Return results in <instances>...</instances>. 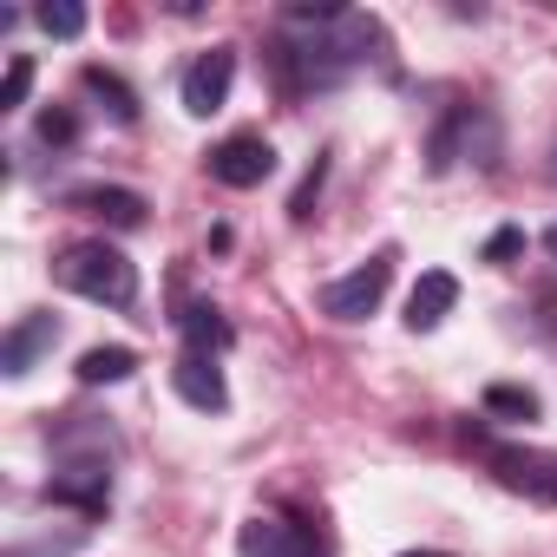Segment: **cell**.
<instances>
[{
    "mask_svg": "<svg viewBox=\"0 0 557 557\" xmlns=\"http://www.w3.org/2000/svg\"><path fill=\"white\" fill-rule=\"evenodd\" d=\"M66 203H73V210H92V216L112 223V230H138V223H145V197L125 190V184H86V190H73Z\"/></svg>",
    "mask_w": 557,
    "mask_h": 557,
    "instance_id": "cell-11",
    "label": "cell"
},
{
    "mask_svg": "<svg viewBox=\"0 0 557 557\" xmlns=\"http://www.w3.org/2000/svg\"><path fill=\"white\" fill-rule=\"evenodd\" d=\"M400 557H446V550H400Z\"/></svg>",
    "mask_w": 557,
    "mask_h": 557,
    "instance_id": "cell-23",
    "label": "cell"
},
{
    "mask_svg": "<svg viewBox=\"0 0 557 557\" xmlns=\"http://www.w3.org/2000/svg\"><path fill=\"white\" fill-rule=\"evenodd\" d=\"M132 368H138L132 348H86L79 355V381L86 387H119V381H132Z\"/></svg>",
    "mask_w": 557,
    "mask_h": 557,
    "instance_id": "cell-13",
    "label": "cell"
},
{
    "mask_svg": "<svg viewBox=\"0 0 557 557\" xmlns=\"http://www.w3.org/2000/svg\"><path fill=\"white\" fill-rule=\"evenodd\" d=\"M27 92H34V60H27V53H14V60H8V86H0V112L27 106Z\"/></svg>",
    "mask_w": 557,
    "mask_h": 557,
    "instance_id": "cell-18",
    "label": "cell"
},
{
    "mask_svg": "<svg viewBox=\"0 0 557 557\" xmlns=\"http://www.w3.org/2000/svg\"><path fill=\"white\" fill-rule=\"evenodd\" d=\"M230 86H236V47H210V53H197V60L184 66V112H197V119L223 112Z\"/></svg>",
    "mask_w": 557,
    "mask_h": 557,
    "instance_id": "cell-3",
    "label": "cell"
},
{
    "mask_svg": "<svg viewBox=\"0 0 557 557\" xmlns=\"http://www.w3.org/2000/svg\"><path fill=\"white\" fill-rule=\"evenodd\" d=\"M60 342V322L53 315H27V322H14L8 329V342H0V374H8V381H21L47 348Z\"/></svg>",
    "mask_w": 557,
    "mask_h": 557,
    "instance_id": "cell-10",
    "label": "cell"
},
{
    "mask_svg": "<svg viewBox=\"0 0 557 557\" xmlns=\"http://www.w3.org/2000/svg\"><path fill=\"white\" fill-rule=\"evenodd\" d=\"M47 505H79V511L92 518V511H106V505H112V472H106L99 459L66 466V472H53V479H47Z\"/></svg>",
    "mask_w": 557,
    "mask_h": 557,
    "instance_id": "cell-6",
    "label": "cell"
},
{
    "mask_svg": "<svg viewBox=\"0 0 557 557\" xmlns=\"http://www.w3.org/2000/svg\"><path fill=\"white\" fill-rule=\"evenodd\" d=\"M86 92H92V99H106V112H112L119 125H138V92H132L119 73H106V66H86Z\"/></svg>",
    "mask_w": 557,
    "mask_h": 557,
    "instance_id": "cell-14",
    "label": "cell"
},
{
    "mask_svg": "<svg viewBox=\"0 0 557 557\" xmlns=\"http://www.w3.org/2000/svg\"><path fill=\"white\" fill-rule=\"evenodd\" d=\"M34 21H40V34H53V40H79V34H86V8H73V0H47Z\"/></svg>",
    "mask_w": 557,
    "mask_h": 557,
    "instance_id": "cell-17",
    "label": "cell"
},
{
    "mask_svg": "<svg viewBox=\"0 0 557 557\" xmlns=\"http://www.w3.org/2000/svg\"><path fill=\"white\" fill-rule=\"evenodd\" d=\"M177 329H184L190 355H223V348H230V322H223V309H210V302H190V309L177 315Z\"/></svg>",
    "mask_w": 557,
    "mask_h": 557,
    "instance_id": "cell-12",
    "label": "cell"
},
{
    "mask_svg": "<svg viewBox=\"0 0 557 557\" xmlns=\"http://www.w3.org/2000/svg\"><path fill=\"white\" fill-rule=\"evenodd\" d=\"M269 171H275V151H269V138H256V132H236V138H223V145L210 151V177L230 184V190H256Z\"/></svg>",
    "mask_w": 557,
    "mask_h": 557,
    "instance_id": "cell-4",
    "label": "cell"
},
{
    "mask_svg": "<svg viewBox=\"0 0 557 557\" xmlns=\"http://www.w3.org/2000/svg\"><path fill=\"white\" fill-rule=\"evenodd\" d=\"M322 177H329V158H315V164H309V177H302V190L289 197V216H296V223H309V216H315V197H322Z\"/></svg>",
    "mask_w": 557,
    "mask_h": 557,
    "instance_id": "cell-19",
    "label": "cell"
},
{
    "mask_svg": "<svg viewBox=\"0 0 557 557\" xmlns=\"http://www.w3.org/2000/svg\"><path fill=\"white\" fill-rule=\"evenodd\" d=\"M73 138H79L73 112H40V145H73Z\"/></svg>",
    "mask_w": 557,
    "mask_h": 557,
    "instance_id": "cell-20",
    "label": "cell"
},
{
    "mask_svg": "<svg viewBox=\"0 0 557 557\" xmlns=\"http://www.w3.org/2000/svg\"><path fill=\"white\" fill-rule=\"evenodd\" d=\"M485 466L498 472V485L511 492H531L544 505H557V453H524V446H492Z\"/></svg>",
    "mask_w": 557,
    "mask_h": 557,
    "instance_id": "cell-5",
    "label": "cell"
},
{
    "mask_svg": "<svg viewBox=\"0 0 557 557\" xmlns=\"http://www.w3.org/2000/svg\"><path fill=\"white\" fill-rule=\"evenodd\" d=\"M236 550L243 557H315V537L302 524H283V518H249L236 531Z\"/></svg>",
    "mask_w": 557,
    "mask_h": 557,
    "instance_id": "cell-9",
    "label": "cell"
},
{
    "mask_svg": "<svg viewBox=\"0 0 557 557\" xmlns=\"http://www.w3.org/2000/svg\"><path fill=\"white\" fill-rule=\"evenodd\" d=\"M472 119H479V112H466V106H459V112H446V125H440V132H433V145H426V164H433V171H453L459 138L472 132Z\"/></svg>",
    "mask_w": 557,
    "mask_h": 557,
    "instance_id": "cell-15",
    "label": "cell"
},
{
    "mask_svg": "<svg viewBox=\"0 0 557 557\" xmlns=\"http://www.w3.org/2000/svg\"><path fill=\"white\" fill-rule=\"evenodd\" d=\"M485 413H498V420H537V394L498 381V387H485Z\"/></svg>",
    "mask_w": 557,
    "mask_h": 557,
    "instance_id": "cell-16",
    "label": "cell"
},
{
    "mask_svg": "<svg viewBox=\"0 0 557 557\" xmlns=\"http://www.w3.org/2000/svg\"><path fill=\"white\" fill-rule=\"evenodd\" d=\"M171 387L197 407V413H223L230 407V387H223V368H216V355H177V368H171Z\"/></svg>",
    "mask_w": 557,
    "mask_h": 557,
    "instance_id": "cell-8",
    "label": "cell"
},
{
    "mask_svg": "<svg viewBox=\"0 0 557 557\" xmlns=\"http://www.w3.org/2000/svg\"><path fill=\"white\" fill-rule=\"evenodd\" d=\"M453 302H459V275L453 269H426L420 283H413V296H407V329L413 335H433L453 315Z\"/></svg>",
    "mask_w": 557,
    "mask_h": 557,
    "instance_id": "cell-7",
    "label": "cell"
},
{
    "mask_svg": "<svg viewBox=\"0 0 557 557\" xmlns=\"http://www.w3.org/2000/svg\"><path fill=\"white\" fill-rule=\"evenodd\" d=\"M544 249H550V256H557V223H550V230H544Z\"/></svg>",
    "mask_w": 557,
    "mask_h": 557,
    "instance_id": "cell-22",
    "label": "cell"
},
{
    "mask_svg": "<svg viewBox=\"0 0 557 557\" xmlns=\"http://www.w3.org/2000/svg\"><path fill=\"white\" fill-rule=\"evenodd\" d=\"M60 283L86 302H106V309H132L138 302V269L125 249H112L106 236L99 243H73L60 256Z\"/></svg>",
    "mask_w": 557,
    "mask_h": 557,
    "instance_id": "cell-1",
    "label": "cell"
},
{
    "mask_svg": "<svg viewBox=\"0 0 557 557\" xmlns=\"http://www.w3.org/2000/svg\"><path fill=\"white\" fill-rule=\"evenodd\" d=\"M387 283H394V249H374L361 269H348L342 283H329V289H322V309H329L335 322H368V315L381 309Z\"/></svg>",
    "mask_w": 557,
    "mask_h": 557,
    "instance_id": "cell-2",
    "label": "cell"
},
{
    "mask_svg": "<svg viewBox=\"0 0 557 557\" xmlns=\"http://www.w3.org/2000/svg\"><path fill=\"white\" fill-rule=\"evenodd\" d=\"M524 249V230H498L492 243H485V262H505V256H518Z\"/></svg>",
    "mask_w": 557,
    "mask_h": 557,
    "instance_id": "cell-21",
    "label": "cell"
}]
</instances>
